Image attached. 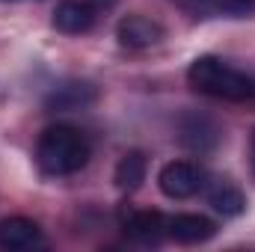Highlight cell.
Here are the masks:
<instances>
[{
	"label": "cell",
	"instance_id": "obj_8",
	"mask_svg": "<svg viewBox=\"0 0 255 252\" xmlns=\"http://www.w3.org/2000/svg\"><path fill=\"white\" fill-rule=\"evenodd\" d=\"M166 235L178 244H205L217 235V223L202 214H175L166 217Z\"/></svg>",
	"mask_w": 255,
	"mask_h": 252
},
{
	"label": "cell",
	"instance_id": "obj_7",
	"mask_svg": "<svg viewBox=\"0 0 255 252\" xmlns=\"http://www.w3.org/2000/svg\"><path fill=\"white\" fill-rule=\"evenodd\" d=\"M98 9L89 0H60L54 9V27L65 36H80L92 30Z\"/></svg>",
	"mask_w": 255,
	"mask_h": 252
},
{
	"label": "cell",
	"instance_id": "obj_2",
	"mask_svg": "<svg viewBox=\"0 0 255 252\" xmlns=\"http://www.w3.org/2000/svg\"><path fill=\"white\" fill-rule=\"evenodd\" d=\"M187 80L196 92L223 98V101H247L255 95V80L244 71L232 68L220 57H196L187 68Z\"/></svg>",
	"mask_w": 255,
	"mask_h": 252
},
{
	"label": "cell",
	"instance_id": "obj_4",
	"mask_svg": "<svg viewBox=\"0 0 255 252\" xmlns=\"http://www.w3.org/2000/svg\"><path fill=\"white\" fill-rule=\"evenodd\" d=\"M42 229L30 217H9L0 223V250L3 252H30L42 247Z\"/></svg>",
	"mask_w": 255,
	"mask_h": 252
},
{
	"label": "cell",
	"instance_id": "obj_12",
	"mask_svg": "<svg viewBox=\"0 0 255 252\" xmlns=\"http://www.w3.org/2000/svg\"><path fill=\"white\" fill-rule=\"evenodd\" d=\"M83 92H92L89 83H65V86H60V89L48 98V107H57V110H74V107L92 101V95L83 98Z\"/></svg>",
	"mask_w": 255,
	"mask_h": 252
},
{
	"label": "cell",
	"instance_id": "obj_10",
	"mask_svg": "<svg viewBox=\"0 0 255 252\" xmlns=\"http://www.w3.org/2000/svg\"><path fill=\"white\" fill-rule=\"evenodd\" d=\"M208 205L214 211H220L223 217H238L247 211V196L238 184H232L229 178H220L214 187L208 190Z\"/></svg>",
	"mask_w": 255,
	"mask_h": 252
},
{
	"label": "cell",
	"instance_id": "obj_15",
	"mask_svg": "<svg viewBox=\"0 0 255 252\" xmlns=\"http://www.w3.org/2000/svg\"><path fill=\"white\" fill-rule=\"evenodd\" d=\"M250 151H253V169H255V130H253V142H250Z\"/></svg>",
	"mask_w": 255,
	"mask_h": 252
},
{
	"label": "cell",
	"instance_id": "obj_13",
	"mask_svg": "<svg viewBox=\"0 0 255 252\" xmlns=\"http://www.w3.org/2000/svg\"><path fill=\"white\" fill-rule=\"evenodd\" d=\"M199 3H211L214 9L229 12V15H238V18L255 12V0H199Z\"/></svg>",
	"mask_w": 255,
	"mask_h": 252
},
{
	"label": "cell",
	"instance_id": "obj_3",
	"mask_svg": "<svg viewBox=\"0 0 255 252\" xmlns=\"http://www.w3.org/2000/svg\"><path fill=\"white\" fill-rule=\"evenodd\" d=\"M205 184V172L193 160H169L157 172V187L169 199H190Z\"/></svg>",
	"mask_w": 255,
	"mask_h": 252
},
{
	"label": "cell",
	"instance_id": "obj_5",
	"mask_svg": "<svg viewBox=\"0 0 255 252\" xmlns=\"http://www.w3.org/2000/svg\"><path fill=\"white\" fill-rule=\"evenodd\" d=\"M116 39L122 48H130V51H145L151 45H157L163 39V27L145 15H125L116 27Z\"/></svg>",
	"mask_w": 255,
	"mask_h": 252
},
{
	"label": "cell",
	"instance_id": "obj_9",
	"mask_svg": "<svg viewBox=\"0 0 255 252\" xmlns=\"http://www.w3.org/2000/svg\"><path fill=\"white\" fill-rule=\"evenodd\" d=\"M122 229L128 238L139 241V244H157L166 235V217L160 211H133L128 208L122 214Z\"/></svg>",
	"mask_w": 255,
	"mask_h": 252
},
{
	"label": "cell",
	"instance_id": "obj_1",
	"mask_svg": "<svg viewBox=\"0 0 255 252\" xmlns=\"http://www.w3.org/2000/svg\"><path fill=\"white\" fill-rule=\"evenodd\" d=\"M89 139L71 125H51L39 133L36 160L48 175H74L89 163Z\"/></svg>",
	"mask_w": 255,
	"mask_h": 252
},
{
	"label": "cell",
	"instance_id": "obj_11",
	"mask_svg": "<svg viewBox=\"0 0 255 252\" xmlns=\"http://www.w3.org/2000/svg\"><path fill=\"white\" fill-rule=\"evenodd\" d=\"M145 169H148L145 154H142V151H128V154H122V160L116 163L113 181H116L119 190L130 193V190H136L142 181H145Z\"/></svg>",
	"mask_w": 255,
	"mask_h": 252
},
{
	"label": "cell",
	"instance_id": "obj_14",
	"mask_svg": "<svg viewBox=\"0 0 255 252\" xmlns=\"http://www.w3.org/2000/svg\"><path fill=\"white\" fill-rule=\"evenodd\" d=\"M89 3H92L98 12H101V9H110V6H116V0H89Z\"/></svg>",
	"mask_w": 255,
	"mask_h": 252
},
{
	"label": "cell",
	"instance_id": "obj_6",
	"mask_svg": "<svg viewBox=\"0 0 255 252\" xmlns=\"http://www.w3.org/2000/svg\"><path fill=\"white\" fill-rule=\"evenodd\" d=\"M178 142L184 148H190V151L205 154L220 142V127H217L214 119H208L202 113H187L178 122Z\"/></svg>",
	"mask_w": 255,
	"mask_h": 252
}]
</instances>
